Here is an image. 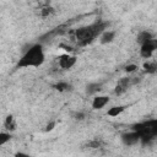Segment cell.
I'll use <instances>...</instances> for the list:
<instances>
[{
  "label": "cell",
  "instance_id": "1",
  "mask_svg": "<svg viewBox=\"0 0 157 157\" xmlns=\"http://www.w3.org/2000/svg\"><path fill=\"white\" fill-rule=\"evenodd\" d=\"M44 60L45 54L43 47L40 44H34L23 53L17 65L20 67H38L44 63Z\"/></svg>",
  "mask_w": 157,
  "mask_h": 157
},
{
  "label": "cell",
  "instance_id": "2",
  "mask_svg": "<svg viewBox=\"0 0 157 157\" xmlns=\"http://www.w3.org/2000/svg\"><path fill=\"white\" fill-rule=\"evenodd\" d=\"M105 26H107L105 22H94V23H91L88 26L77 28L75 31V36H76L77 42L82 45L90 43L91 40H93L96 37H99L105 31Z\"/></svg>",
  "mask_w": 157,
  "mask_h": 157
},
{
  "label": "cell",
  "instance_id": "3",
  "mask_svg": "<svg viewBox=\"0 0 157 157\" xmlns=\"http://www.w3.org/2000/svg\"><path fill=\"white\" fill-rule=\"evenodd\" d=\"M134 130L139 132L141 139H151L157 135V119L137 124L134 128Z\"/></svg>",
  "mask_w": 157,
  "mask_h": 157
},
{
  "label": "cell",
  "instance_id": "4",
  "mask_svg": "<svg viewBox=\"0 0 157 157\" xmlns=\"http://www.w3.org/2000/svg\"><path fill=\"white\" fill-rule=\"evenodd\" d=\"M157 49V40L155 39H151L144 44H141V48H140V55L145 59H148L153 55V53L156 52Z\"/></svg>",
  "mask_w": 157,
  "mask_h": 157
},
{
  "label": "cell",
  "instance_id": "5",
  "mask_svg": "<svg viewBox=\"0 0 157 157\" xmlns=\"http://www.w3.org/2000/svg\"><path fill=\"white\" fill-rule=\"evenodd\" d=\"M121 142L125 145V146H134V145H136L140 140H141V137H140V135H139V132L137 131H135V130H132V131H128V132H124L123 135H121Z\"/></svg>",
  "mask_w": 157,
  "mask_h": 157
},
{
  "label": "cell",
  "instance_id": "6",
  "mask_svg": "<svg viewBox=\"0 0 157 157\" xmlns=\"http://www.w3.org/2000/svg\"><path fill=\"white\" fill-rule=\"evenodd\" d=\"M77 61V58L75 55H70V54H64L59 58L58 63H59V66L64 70H69L71 69Z\"/></svg>",
  "mask_w": 157,
  "mask_h": 157
},
{
  "label": "cell",
  "instance_id": "7",
  "mask_svg": "<svg viewBox=\"0 0 157 157\" xmlns=\"http://www.w3.org/2000/svg\"><path fill=\"white\" fill-rule=\"evenodd\" d=\"M109 103V97L108 96H96L92 99V108L93 109H102Z\"/></svg>",
  "mask_w": 157,
  "mask_h": 157
},
{
  "label": "cell",
  "instance_id": "8",
  "mask_svg": "<svg viewBox=\"0 0 157 157\" xmlns=\"http://www.w3.org/2000/svg\"><path fill=\"white\" fill-rule=\"evenodd\" d=\"M114 38H115V32H114V31H108V29H105V31L99 36V42H101V44H108V43H112Z\"/></svg>",
  "mask_w": 157,
  "mask_h": 157
},
{
  "label": "cell",
  "instance_id": "9",
  "mask_svg": "<svg viewBox=\"0 0 157 157\" xmlns=\"http://www.w3.org/2000/svg\"><path fill=\"white\" fill-rule=\"evenodd\" d=\"M124 109H125L124 105H114V107H112V108L108 109L107 114H108L109 117H113V118H114V117L120 115V114L124 112Z\"/></svg>",
  "mask_w": 157,
  "mask_h": 157
},
{
  "label": "cell",
  "instance_id": "10",
  "mask_svg": "<svg viewBox=\"0 0 157 157\" xmlns=\"http://www.w3.org/2000/svg\"><path fill=\"white\" fill-rule=\"evenodd\" d=\"M101 87H102L101 83H98V82H91V83L87 85L86 92H87L88 94H94V93H97V92L101 91Z\"/></svg>",
  "mask_w": 157,
  "mask_h": 157
},
{
  "label": "cell",
  "instance_id": "11",
  "mask_svg": "<svg viewBox=\"0 0 157 157\" xmlns=\"http://www.w3.org/2000/svg\"><path fill=\"white\" fill-rule=\"evenodd\" d=\"M151 39H152V34H151L150 32H147V31L141 32V33L139 34V37H137V40H139L141 44H144V43H146V42H148V40H151Z\"/></svg>",
  "mask_w": 157,
  "mask_h": 157
},
{
  "label": "cell",
  "instance_id": "12",
  "mask_svg": "<svg viewBox=\"0 0 157 157\" xmlns=\"http://www.w3.org/2000/svg\"><path fill=\"white\" fill-rule=\"evenodd\" d=\"M10 139H11L10 132H7V131H1L0 132V145L1 146H4L6 142H9Z\"/></svg>",
  "mask_w": 157,
  "mask_h": 157
},
{
  "label": "cell",
  "instance_id": "13",
  "mask_svg": "<svg viewBox=\"0 0 157 157\" xmlns=\"http://www.w3.org/2000/svg\"><path fill=\"white\" fill-rule=\"evenodd\" d=\"M144 67H145V71H147L150 74H153V72L157 71V65L155 63H146L144 65Z\"/></svg>",
  "mask_w": 157,
  "mask_h": 157
},
{
  "label": "cell",
  "instance_id": "14",
  "mask_svg": "<svg viewBox=\"0 0 157 157\" xmlns=\"http://www.w3.org/2000/svg\"><path fill=\"white\" fill-rule=\"evenodd\" d=\"M136 69H137V66H136L135 64H130V65H128V66L125 67V71H126V72H134Z\"/></svg>",
  "mask_w": 157,
  "mask_h": 157
},
{
  "label": "cell",
  "instance_id": "15",
  "mask_svg": "<svg viewBox=\"0 0 157 157\" xmlns=\"http://www.w3.org/2000/svg\"><path fill=\"white\" fill-rule=\"evenodd\" d=\"M13 157H32V156H29V155L26 153V152H16Z\"/></svg>",
  "mask_w": 157,
  "mask_h": 157
},
{
  "label": "cell",
  "instance_id": "16",
  "mask_svg": "<svg viewBox=\"0 0 157 157\" xmlns=\"http://www.w3.org/2000/svg\"><path fill=\"white\" fill-rule=\"evenodd\" d=\"M54 126H55V123H54V121H53V123H50V124H48V125H47L45 131H52V130L54 129Z\"/></svg>",
  "mask_w": 157,
  "mask_h": 157
},
{
  "label": "cell",
  "instance_id": "17",
  "mask_svg": "<svg viewBox=\"0 0 157 157\" xmlns=\"http://www.w3.org/2000/svg\"><path fill=\"white\" fill-rule=\"evenodd\" d=\"M67 87H69V86H67V83H59V85H58V88H59V90H61V91H63V90H65V88H67Z\"/></svg>",
  "mask_w": 157,
  "mask_h": 157
}]
</instances>
